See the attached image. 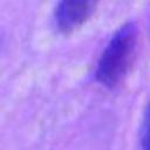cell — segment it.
<instances>
[{"label": "cell", "instance_id": "6da1fadb", "mask_svg": "<svg viewBox=\"0 0 150 150\" xmlns=\"http://www.w3.org/2000/svg\"><path fill=\"white\" fill-rule=\"evenodd\" d=\"M137 42L135 22H127L115 32L96 63L95 79L101 86L115 89L124 82L136 59Z\"/></svg>", "mask_w": 150, "mask_h": 150}, {"label": "cell", "instance_id": "7a4b0ae2", "mask_svg": "<svg viewBox=\"0 0 150 150\" xmlns=\"http://www.w3.org/2000/svg\"><path fill=\"white\" fill-rule=\"evenodd\" d=\"M100 0H59L54 12L57 29L70 34L83 26L95 12Z\"/></svg>", "mask_w": 150, "mask_h": 150}, {"label": "cell", "instance_id": "3957f363", "mask_svg": "<svg viewBox=\"0 0 150 150\" xmlns=\"http://www.w3.org/2000/svg\"><path fill=\"white\" fill-rule=\"evenodd\" d=\"M141 145L143 149L150 150V102L143 118V124L141 130Z\"/></svg>", "mask_w": 150, "mask_h": 150}]
</instances>
